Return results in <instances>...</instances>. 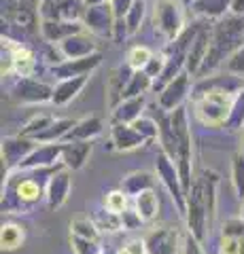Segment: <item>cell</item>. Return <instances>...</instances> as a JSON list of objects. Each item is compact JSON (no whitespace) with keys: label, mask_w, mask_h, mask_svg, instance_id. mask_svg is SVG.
<instances>
[{"label":"cell","mask_w":244,"mask_h":254,"mask_svg":"<svg viewBox=\"0 0 244 254\" xmlns=\"http://www.w3.org/2000/svg\"><path fill=\"white\" fill-rule=\"evenodd\" d=\"M85 6H91V4H100V2H106V0H83Z\"/></svg>","instance_id":"cell-50"},{"label":"cell","mask_w":244,"mask_h":254,"mask_svg":"<svg viewBox=\"0 0 244 254\" xmlns=\"http://www.w3.org/2000/svg\"><path fill=\"white\" fill-rule=\"evenodd\" d=\"M145 15H147V2H145V0H136L134 6L130 9V13L125 15V26H128V34L130 36L136 34V32L140 30Z\"/></svg>","instance_id":"cell-37"},{"label":"cell","mask_w":244,"mask_h":254,"mask_svg":"<svg viewBox=\"0 0 244 254\" xmlns=\"http://www.w3.org/2000/svg\"><path fill=\"white\" fill-rule=\"evenodd\" d=\"M68 195H70V170L66 168L56 170L51 174V178L47 180V187H45L47 208L51 212L60 210L68 201Z\"/></svg>","instance_id":"cell-15"},{"label":"cell","mask_w":244,"mask_h":254,"mask_svg":"<svg viewBox=\"0 0 244 254\" xmlns=\"http://www.w3.org/2000/svg\"><path fill=\"white\" fill-rule=\"evenodd\" d=\"M36 70V55L23 45L13 47V72L19 76H32Z\"/></svg>","instance_id":"cell-29"},{"label":"cell","mask_w":244,"mask_h":254,"mask_svg":"<svg viewBox=\"0 0 244 254\" xmlns=\"http://www.w3.org/2000/svg\"><path fill=\"white\" fill-rule=\"evenodd\" d=\"M242 153H244V142H242Z\"/></svg>","instance_id":"cell-52"},{"label":"cell","mask_w":244,"mask_h":254,"mask_svg":"<svg viewBox=\"0 0 244 254\" xmlns=\"http://www.w3.org/2000/svg\"><path fill=\"white\" fill-rule=\"evenodd\" d=\"M134 2H136V0H111V6H113L115 17L117 19H125V15L130 13Z\"/></svg>","instance_id":"cell-46"},{"label":"cell","mask_w":244,"mask_h":254,"mask_svg":"<svg viewBox=\"0 0 244 254\" xmlns=\"http://www.w3.org/2000/svg\"><path fill=\"white\" fill-rule=\"evenodd\" d=\"M111 140H113V148L121 150V153L136 150L149 142L143 133H138L134 129V125H128V123H113L111 125Z\"/></svg>","instance_id":"cell-21"},{"label":"cell","mask_w":244,"mask_h":254,"mask_svg":"<svg viewBox=\"0 0 244 254\" xmlns=\"http://www.w3.org/2000/svg\"><path fill=\"white\" fill-rule=\"evenodd\" d=\"M149 89H153V78L149 76L145 70H134L128 85H125V93H123V100L128 98H140L145 95Z\"/></svg>","instance_id":"cell-30"},{"label":"cell","mask_w":244,"mask_h":254,"mask_svg":"<svg viewBox=\"0 0 244 254\" xmlns=\"http://www.w3.org/2000/svg\"><path fill=\"white\" fill-rule=\"evenodd\" d=\"M115 254H147L145 240H130L121 250H117Z\"/></svg>","instance_id":"cell-47"},{"label":"cell","mask_w":244,"mask_h":254,"mask_svg":"<svg viewBox=\"0 0 244 254\" xmlns=\"http://www.w3.org/2000/svg\"><path fill=\"white\" fill-rule=\"evenodd\" d=\"M232 185L236 190V197L244 201V153H236L232 159Z\"/></svg>","instance_id":"cell-36"},{"label":"cell","mask_w":244,"mask_h":254,"mask_svg":"<svg viewBox=\"0 0 244 254\" xmlns=\"http://www.w3.org/2000/svg\"><path fill=\"white\" fill-rule=\"evenodd\" d=\"M93 150V144L89 140H64V148H62V159L60 163L66 170L77 172L81 170Z\"/></svg>","instance_id":"cell-19"},{"label":"cell","mask_w":244,"mask_h":254,"mask_svg":"<svg viewBox=\"0 0 244 254\" xmlns=\"http://www.w3.org/2000/svg\"><path fill=\"white\" fill-rule=\"evenodd\" d=\"M217 187L219 174L215 170H202L200 176H195L191 190L187 193V229L200 244H204L206 235L210 233L217 214Z\"/></svg>","instance_id":"cell-1"},{"label":"cell","mask_w":244,"mask_h":254,"mask_svg":"<svg viewBox=\"0 0 244 254\" xmlns=\"http://www.w3.org/2000/svg\"><path fill=\"white\" fill-rule=\"evenodd\" d=\"M155 30L162 34L163 41H176L183 34L185 26V9L178 0H155V15H153Z\"/></svg>","instance_id":"cell-5"},{"label":"cell","mask_w":244,"mask_h":254,"mask_svg":"<svg viewBox=\"0 0 244 254\" xmlns=\"http://www.w3.org/2000/svg\"><path fill=\"white\" fill-rule=\"evenodd\" d=\"M23 240H26V231H23L21 225H15V222L2 225V231H0V246H2V250L6 252L17 250L23 244Z\"/></svg>","instance_id":"cell-31"},{"label":"cell","mask_w":244,"mask_h":254,"mask_svg":"<svg viewBox=\"0 0 244 254\" xmlns=\"http://www.w3.org/2000/svg\"><path fill=\"white\" fill-rule=\"evenodd\" d=\"M53 121H56V117H51V115H38V117L32 119V121H28L26 125L21 127L19 136L30 138V140H36V138L41 136V133H43Z\"/></svg>","instance_id":"cell-34"},{"label":"cell","mask_w":244,"mask_h":254,"mask_svg":"<svg viewBox=\"0 0 244 254\" xmlns=\"http://www.w3.org/2000/svg\"><path fill=\"white\" fill-rule=\"evenodd\" d=\"M70 233L85 237V240H91V242H102V231L98 229L96 222H93V218H87V216L75 218L70 222Z\"/></svg>","instance_id":"cell-33"},{"label":"cell","mask_w":244,"mask_h":254,"mask_svg":"<svg viewBox=\"0 0 244 254\" xmlns=\"http://www.w3.org/2000/svg\"><path fill=\"white\" fill-rule=\"evenodd\" d=\"M147 254H178L183 250V242L176 227H155L145 237Z\"/></svg>","instance_id":"cell-10"},{"label":"cell","mask_w":244,"mask_h":254,"mask_svg":"<svg viewBox=\"0 0 244 254\" xmlns=\"http://www.w3.org/2000/svg\"><path fill=\"white\" fill-rule=\"evenodd\" d=\"M191 11L206 19H223L232 13V0H191Z\"/></svg>","instance_id":"cell-26"},{"label":"cell","mask_w":244,"mask_h":254,"mask_svg":"<svg viewBox=\"0 0 244 254\" xmlns=\"http://www.w3.org/2000/svg\"><path fill=\"white\" fill-rule=\"evenodd\" d=\"M155 176H157V174H151L147 170L130 172L128 176L121 180V190L128 197H136L140 193H145V190L155 189Z\"/></svg>","instance_id":"cell-24"},{"label":"cell","mask_w":244,"mask_h":254,"mask_svg":"<svg viewBox=\"0 0 244 254\" xmlns=\"http://www.w3.org/2000/svg\"><path fill=\"white\" fill-rule=\"evenodd\" d=\"M242 45H244V15H227L223 19H217V23L212 26L208 55L200 68V74L195 78H206L219 66H225L227 60Z\"/></svg>","instance_id":"cell-2"},{"label":"cell","mask_w":244,"mask_h":254,"mask_svg":"<svg viewBox=\"0 0 244 254\" xmlns=\"http://www.w3.org/2000/svg\"><path fill=\"white\" fill-rule=\"evenodd\" d=\"M121 220H123V229H128V231H132V229H140L145 225V220L140 218L136 208H125L121 212Z\"/></svg>","instance_id":"cell-45"},{"label":"cell","mask_w":244,"mask_h":254,"mask_svg":"<svg viewBox=\"0 0 244 254\" xmlns=\"http://www.w3.org/2000/svg\"><path fill=\"white\" fill-rule=\"evenodd\" d=\"M210 38H212V26H206V23H202L198 34H195L191 47H189V53H187V66L185 70L191 76H198L200 74V68L204 60H206L208 55V49H210Z\"/></svg>","instance_id":"cell-17"},{"label":"cell","mask_w":244,"mask_h":254,"mask_svg":"<svg viewBox=\"0 0 244 254\" xmlns=\"http://www.w3.org/2000/svg\"><path fill=\"white\" fill-rule=\"evenodd\" d=\"M134 129H136L138 133H143V136L149 140V142H153L160 138V125H157L155 119H149V117H140L138 121H134Z\"/></svg>","instance_id":"cell-40"},{"label":"cell","mask_w":244,"mask_h":254,"mask_svg":"<svg viewBox=\"0 0 244 254\" xmlns=\"http://www.w3.org/2000/svg\"><path fill=\"white\" fill-rule=\"evenodd\" d=\"M219 254H244V237L221 235L219 240Z\"/></svg>","instance_id":"cell-41"},{"label":"cell","mask_w":244,"mask_h":254,"mask_svg":"<svg viewBox=\"0 0 244 254\" xmlns=\"http://www.w3.org/2000/svg\"><path fill=\"white\" fill-rule=\"evenodd\" d=\"M225 70L232 74H238V76H244V45L236 51L230 60L225 64Z\"/></svg>","instance_id":"cell-44"},{"label":"cell","mask_w":244,"mask_h":254,"mask_svg":"<svg viewBox=\"0 0 244 254\" xmlns=\"http://www.w3.org/2000/svg\"><path fill=\"white\" fill-rule=\"evenodd\" d=\"M53 98V87L32 76H19V81L11 87V100L17 104H45Z\"/></svg>","instance_id":"cell-8"},{"label":"cell","mask_w":244,"mask_h":254,"mask_svg":"<svg viewBox=\"0 0 244 254\" xmlns=\"http://www.w3.org/2000/svg\"><path fill=\"white\" fill-rule=\"evenodd\" d=\"M191 74L187 72H180L176 78H172V81L163 87L160 91V98H157V104H160L162 110H166V113H172V110H176L183 106V102L187 98L189 89H191Z\"/></svg>","instance_id":"cell-12"},{"label":"cell","mask_w":244,"mask_h":254,"mask_svg":"<svg viewBox=\"0 0 244 254\" xmlns=\"http://www.w3.org/2000/svg\"><path fill=\"white\" fill-rule=\"evenodd\" d=\"M38 15H41V0H13L4 13V17L9 19L13 26H17L23 32L32 34V32L41 30Z\"/></svg>","instance_id":"cell-9"},{"label":"cell","mask_w":244,"mask_h":254,"mask_svg":"<svg viewBox=\"0 0 244 254\" xmlns=\"http://www.w3.org/2000/svg\"><path fill=\"white\" fill-rule=\"evenodd\" d=\"M155 174H157V178H160L162 185L166 187V190L170 193V197H172V201H174L178 214H180V216H185L187 197H185V190H183V182H180L178 168H176L174 159L163 153L162 148H160L157 159H155Z\"/></svg>","instance_id":"cell-6"},{"label":"cell","mask_w":244,"mask_h":254,"mask_svg":"<svg viewBox=\"0 0 244 254\" xmlns=\"http://www.w3.org/2000/svg\"><path fill=\"white\" fill-rule=\"evenodd\" d=\"M102 131H104V123H102L100 117H85L81 121H77V125L66 136V140H89L91 142Z\"/></svg>","instance_id":"cell-27"},{"label":"cell","mask_w":244,"mask_h":254,"mask_svg":"<svg viewBox=\"0 0 244 254\" xmlns=\"http://www.w3.org/2000/svg\"><path fill=\"white\" fill-rule=\"evenodd\" d=\"M58 51L62 55V60H81V58H87V55L98 53V47H96L93 34H89L87 30H83V32H79V34L68 36L66 41H62L58 45Z\"/></svg>","instance_id":"cell-16"},{"label":"cell","mask_w":244,"mask_h":254,"mask_svg":"<svg viewBox=\"0 0 244 254\" xmlns=\"http://www.w3.org/2000/svg\"><path fill=\"white\" fill-rule=\"evenodd\" d=\"M183 254H204L202 244L195 240L191 233H189V235L185 237V242H183Z\"/></svg>","instance_id":"cell-48"},{"label":"cell","mask_w":244,"mask_h":254,"mask_svg":"<svg viewBox=\"0 0 244 254\" xmlns=\"http://www.w3.org/2000/svg\"><path fill=\"white\" fill-rule=\"evenodd\" d=\"M62 148L64 142H51V144H38L32 153L21 161L15 172H34V170H49L62 159ZM13 172V174H15Z\"/></svg>","instance_id":"cell-11"},{"label":"cell","mask_w":244,"mask_h":254,"mask_svg":"<svg viewBox=\"0 0 244 254\" xmlns=\"http://www.w3.org/2000/svg\"><path fill=\"white\" fill-rule=\"evenodd\" d=\"M244 87V76L238 74H210L206 78H200V83L195 85V95H202L206 91H230V93H238Z\"/></svg>","instance_id":"cell-22"},{"label":"cell","mask_w":244,"mask_h":254,"mask_svg":"<svg viewBox=\"0 0 244 254\" xmlns=\"http://www.w3.org/2000/svg\"><path fill=\"white\" fill-rule=\"evenodd\" d=\"M225 127L230 131H238L244 127V87L236 93L234 104H232V113H230V119H227Z\"/></svg>","instance_id":"cell-35"},{"label":"cell","mask_w":244,"mask_h":254,"mask_svg":"<svg viewBox=\"0 0 244 254\" xmlns=\"http://www.w3.org/2000/svg\"><path fill=\"white\" fill-rule=\"evenodd\" d=\"M242 218H244V201H242Z\"/></svg>","instance_id":"cell-51"},{"label":"cell","mask_w":244,"mask_h":254,"mask_svg":"<svg viewBox=\"0 0 244 254\" xmlns=\"http://www.w3.org/2000/svg\"><path fill=\"white\" fill-rule=\"evenodd\" d=\"M234 98L236 93L230 91H206L195 95V117L206 127H221L230 119Z\"/></svg>","instance_id":"cell-4"},{"label":"cell","mask_w":244,"mask_h":254,"mask_svg":"<svg viewBox=\"0 0 244 254\" xmlns=\"http://www.w3.org/2000/svg\"><path fill=\"white\" fill-rule=\"evenodd\" d=\"M11 2H13V0H11Z\"/></svg>","instance_id":"cell-53"},{"label":"cell","mask_w":244,"mask_h":254,"mask_svg":"<svg viewBox=\"0 0 244 254\" xmlns=\"http://www.w3.org/2000/svg\"><path fill=\"white\" fill-rule=\"evenodd\" d=\"M104 208H108L111 212H117L121 214L125 208H128V195L123 193V190H111L106 197H104Z\"/></svg>","instance_id":"cell-42"},{"label":"cell","mask_w":244,"mask_h":254,"mask_svg":"<svg viewBox=\"0 0 244 254\" xmlns=\"http://www.w3.org/2000/svg\"><path fill=\"white\" fill-rule=\"evenodd\" d=\"M232 15H244V0H232Z\"/></svg>","instance_id":"cell-49"},{"label":"cell","mask_w":244,"mask_h":254,"mask_svg":"<svg viewBox=\"0 0 244 254\" xmlns=\"http://www.w3.org/2000/svg\"><path fill=\"white\" fill-rule=\"evenodd\" d=\"M83 26L85 30L93 36H102V38H113L115 34V13H113V6H111V0L106 2H100V4H91L85 9L83 13Z\"/></svg>","instance_id":"cell-7"},{"label":"cell","mask_w":244,"mask_h":254,"mask_svg":"<svg viewBox=\"0 0 244 254\" xmlns=\"http://www.w3.org/2000/svg\"><path fill=\"white\" fill-rule=\"evenodd\" d=\"M85 26L83 21H66V19H41V36L45 38V43L60 45L62 41H66L68 36L83 32Z\"/></svg>","instance_id":"cell-18"},{"label":"cell","mask_w":244,"mask_h":254,"mask_svg":"<svg viewBox=\"0 0 244 254\" xmlns=\"http://www.w3.org/2000/svg\"><path fill=\"white\" fill-rule=\"evenodd\" d=\"M145 108H147L145 95H140V98L123 100L121 104L113 110V123H128V125H132L134 121H138V119L143 117Z\"/></svg>","instance_id":"cell-25"},{"label":"cell","mask_w":244,"mask_h":254,"mask_svg":"<svg viewBox=\"0 0 244 254\" xmlns=\"http://www.w3.org/2000/svg\"><path fill=\"white\" fill-rule=\"evenodd\" d=\"M70 248H73L75 254H100L102 252L100 242L85 240V237H79L73 233H70Z\"/></svg>","instance_id":"cell-39"},{"label":"cell","mask_w":244,"mask_h":254,"mask_svg":"<svg viewBox=\"0 0 244 254\" xmlns=\"http://www.w3.org/2000/svg\"><path fill=\"white\" fill-rule=\"evenodd\" d=\"M93 222L98 225V229L102 233H119L123 229V220H121V214L111 212L108 208H102L93 214Z\"/></svg>","instance_id":"cell-32"},{"label":"cell","mask_w":244,"mask_h":254,"mask_svg":"<svg viewBox=\"0 0 244 254\" xmlns=\"http://www.w3.org/2000/svg\"><path fill=\"white\" fill-rule=\"evenodd\" d=\"M163 68H166V53H160V55H153L151 60H149V64L143 68L145 72L153 78V83L157 81V78L162 76V72H163Z\"/></svg>","instance_id":"cell-43"},{"label":"cell","mask_w":244,"mask_h":254,"mask_svg":"<svg viewBox=\"0 0 244 254\" xmlns=\"http://www.w3.org/2000/svg\"><path fill=\"white\" fill-rule=\"evenodd\" d=\"M132 72L134 70L125 64V66H119V68L111 70V74H108V78H106V106H108L111 113L123 102L125 85H128Z\"/></svg>","instance_id":"cell-20"},{"label":"cell","mask_w":244,"mask_h":254,"mask_svg":"<svg viewBox=\"0 0 244 254\" xmlns=\"http://www.w3.org/2000/svg\"><path fill=\"white\" fill-rule=\"evenodd\" d=\"M134 208H136V212L145 222H153L157 214H160V197H157L155 189L145 190V193L134 197Z\"/></svg>","instance_id":"cell-28"},{"label":"cell","mask_w":244,"mask_h":254,"mask_svg":"<svg viewBox=\"0 0 244 254\" xmlns=\"http://www.w3.org/2000/svg\"><path fill=\"white\" fill-rule=\"evenodd\" d=\"M36 146L38 144L30 138L6 136V138H2V148H0V153H2V163H6V168H9V172L13 174L21 165L23 159L32 153Z\"/></svg>","instance_id":"cell-14"},{"label":"cell","mask_w":244,"mask_h":254,"mask_svg":"<svg viewBox=\"0 0 244 254\" xmlns=\"http://www.w3.org/2000/svg\"><path fill=\"white\" fill-rule=\"evenodd\" d=\"M172 131H174V163L180 174L185 197L193 187V144H191V129H189V119L185 106H180L170 113Z\"/></svg>","instance_id":"cell-3"},{"label":"cell","mask_w":244,"mask_h":254,"mask_svg":"<svg viewBox=\"0 0 244 254\" xmlns=\"http://www.w3.org/2000/svg\"><path fill=\"white\" fill-rule=\"evenodd\" d=\"M153 55H155V53L149 49V47L136 45V47H132V49L128 51V58H125L128 62H125V64H128L132 70H143L147 64H149V60L153 58Z\"/></svg>","instance_id":"cell-38"},{"label":"cell","mask_w":244,"mask_h":254,"mask_svg":"<svg viewBox=\"0 0 244 254\" xmlns=\"http://www.w3.org/2000/svg\"><path fill=\"white\" fill-rule=\"evenodd\" d=\"M87 78L89 76H75V78H64V81H58V85L53 87L51 104L66 106L68 102H73L77 95L83 91V87L87 85Z\"/></svg>","instance_id":"cell-23"},{"label":"cell","mask_w":244,"mask_h":254,"mask_svg":"<svg viewBox=\"0 0 244 254\" xmlns=\"http://www.w3.org/2000/svg\"><path fill=\"white\" fill-rule=\"evenodd\" d=\"M102 64V53H93L87 58L81 60H64L58 62L56 66L51 68V74L58 78V81H64V78H75V76H89L93 70L100 68Z\"/></svg>","instance_id":"cell-13"}]
</instances>
